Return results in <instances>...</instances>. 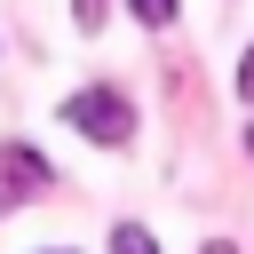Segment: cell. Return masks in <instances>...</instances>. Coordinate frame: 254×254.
Instances as JSON below:
<instances>
[{
	"label": "cell",
	"instance_id": "obj_1",
	"mask_svg": "<svg viewBox=\"0 0 254 254\" xmlns=\"http://www.w3.org/2000/svg\"><path fill=\"white\" fill-rule=\"evenodd\" d=\"M64 127H79L87 143L119 151V143L135 135V103H127L119 87H79V95H64Z\"/></svg>",
	"mask_w": 254,
	"mask_h": 254
},
{
	"label": "cell",
	"instance_id": "obj_2",
	"mask_svg": "<svg viewBox=\"0 0 254 254\" xmlns=\"http://www.w3.org/2000/svg\"><path fill=\"white\" fill-rule=\"evenodd\" d=\"M48 183H56V167H48L24 135H16V143H0V214H16L24 198H40Z\"/></svg>",
	"mask_w": 254,
	"mask_h": 254
},
{
	"label": "cell",
	"instance_id": "obj_3",
	"mask_svg": "<svg viewBox=\"0 0 254 254\" xmlns=\"http://www.w3.org/2000/svg\"><path fill=\"white\" fill-rule=\"evenodd\" d=\"M111 254H159V238H151L143 222H119V230H111Z\"/></svg>",
	"mask_w": 254,
	"mask_h": 254
},
{
	"label": "cell",
	"instance_id": "obj_4",
	"mask_svg": "<svg viewBox=\"0 0 254 254\" xmlns=\"http://www.w3.org/2000/svg\"><path fill=\"white\" fill-rule=\"evenodd\" d=\"M127 8H135V24H151V32L175 24V0H127Z\"/></svg>",
	"mask_w": 254,
	"mask_h": 254
},
{
	"label": "cell",
	"instance_id": "obj_5",
	"mask_svg": "<svg viewBox=\"0 0 254 254\" xmlns=\"http://www.w3.org/2000/svg\"><path fill=\"white\" fill-rule=\"evenodd\" d=\"M103 8H111V0H71V16H79V24H87V32H95V24H103Z\"/></svg>",
	"mask_w": 254,
	"mask_h": 254
},
{
	"label": "cell",
	"instance_id": "obj_6",
	"mask_svg": "<svg viewBox=\"0 0 254 254\" xmlns=\"http://www.w3.org/2000/svg\"><path fill=\"white\" fill-rule=\"evenodd\" d=\"M238 95L254 103V48H246V64H238Z\"/></svg>",
	"mask_w": 254,
	"mask_h": 254
},
{
	"label": "cell",
	"instance_id": "obj_7",
	"mask_svg": "<svg viewBox=\"0 0 254 254\" xmlns=\"http://www.w3.org/2000/svg\"><path fill=\"white\" fill-rule=\"evenodd\" d=\"M206 254H238V246H222V238H214V246H206Z\"/></svg>",
	"mask_w": 254,
	"mask_h": 254
},
{
	"label": "cell",
	"instance_id": "obj_8",
	"mask_svg": "<svg viewBox=\"0 0 254 254\" xmlns=\"http://www.w3.org/2000/svg\"><path fill=\"white\" fill-rule=\"evenodd\" d=\"M246 151H254V119H246Z\"/></svg>",
	"mask_w": 254,
	"mask_h": 254
},
{
	"label": "cell",
	"instance_id": "obj_9",
	"mask_svg": "<svg viewBox=\"0 0 254 254\" xmlns=\"http://www.w3.org/2000/svg\"><path fill=\"white\" fill-rule=\"evenodd\" d=\"M48 254H71V246H48Z\"/></svg>",
	"mask_w": 254,
	"mask_h": 254
}]
</instances>
